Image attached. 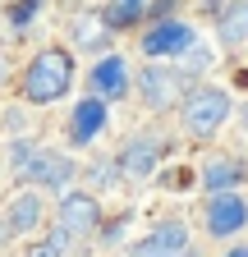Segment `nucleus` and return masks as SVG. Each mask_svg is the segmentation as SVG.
<instances>
[{"label":"nucleus","mask_w":248,"mask_h":257,"mask_svg":"<svg viewBox=\"0 0 248 257\" xmlns=\"http://www.w3.org/2000/svg\"><path fill=\"white\" fill-rule=\"evenodd\" d=\"M216 32H221L225 46H243L248 42V0H230L216 19Z\"/></svg>","instance_id":"13"},{"label":"nucleus","mask_w":248,"mask_h":257,"mask_svg":"<svg viewBox=\"0 0 248 257\" xmlns=\"http://www.w3.org/2000/svg\"><path fill=\"white\" fill-rule=\"evenodd\" d=\"M69 83H74V60H69V51H37L33 55V64H28V74H23V96L33 106H51V101H60V96L69 92Z\"/></svg>","instance_id":"1"},{"label":"nucleus","mask_w":248,"mask_h":257,"mask_svg":"<svg viewBox=\"0 0 248 257\" xmlns=\"http://www.w3.org/2000/svg\"><path fill=\"white\" fill-rule=\"evenodd\" d=\"M19 179H33V184H51V188H65L69 175H74V161L60 156V152H42V147H28L19 161H14Z\"/></svg>","instance_id":"3"},{"label":"nucleus","mask_w":248,"mask_h":257,"mask_svg":"<svg viewBox=\"0 0 248 257\" xmlns=\"http://www.w3.org/2000/svg\"><path fill=\"white\" fill-rule=\"evenodd\" d=\"M143 5H147V0H115V5L106 10V23H110V28H129V23L143 14Z\"/></svg>","instance_id":"15"},{"label":"nucleus","mask_w":248,"mask_h":257,"mask_svg":"<svg viewBox=\"0 0 248 257\" xmlns=\"http://www.w3.org/2000/svg\"><path fill=\"white\" fill-rule=\"evenodd\" d=\"M184 248H189V230H184L179 220H166V225L152 230V239H147L134 257H175V252H184Z\"/></svg>","instance_id":"9"},{"label":"nucleus","mask_w":248,"mask_h":257,"mask_svg":"<svg viewBox=\"0 0 248 257\" xmlns=\"http://www.w3.org/2000/svg\"><path fill=\"white\" fill-rule=\"evenodd\" d=\"M239 179H243V166H239V161H230V156L207 161V170H202V184H207L211 193H225V188H234Z\"/></svg>","instance_id":"14"},{"label":"nucleus","mask_w":248,"mask_h":257,"mask_svg":"<svg viewBox=\"0 0 248 257\" xmlns=\"http://www.w3.org/2000/svg\"><path fill=\"white\" fill-rule=\"evenodd\" d=\"M230 119V92L225 87H193L184 96V128L193 138H211Z\"/></svg>","instance_id":"2"},{"label":"nucleus","mask_w":248,"mask_h":257,"mask_svg":"<svg viewBox=\"0 0 248 257\" xmlns=\"http://www.w3.org/2000/svg\"><path fill=\"white\" fill-rule=\"evenodd\" d=\"M239 119H243V128H248V106H243V110H239Z\"/></svg>","instance_id":"18"},{"label":"nucleus","mask_w":248,"mask_h":257,"mask_svg":"<svg viewBox=\"0 0 248 257\" xmlns=\"http://www.w3.org/2000/svg\"><path fill=\"white\" fill-rule=\"evenodd\" d=\"M60 252H65V243H60L55 234H51L46 243H33V248H28V257H60Z\"/></svg>","instance_id":"16"},{"label":"nucleus","mask_w":248,"mask_h":257,"mask_svg":"<svg viewBox=\"0 0 248 257\" xmlns=\"http://www.w3.org/2000/svg\"><path fill=\"white\" fill-rule=\"evenodd\" d=\"M225 257H248V248H234V252H225Z\"/></svg>","instance_id":"17"},{"label":"nucleus","mask_w":248,"mask_h":257,"mask_svg":"<svg viewBox=\"0 0 248 257\" xmlns=\"http://www.w3.org/2000/svg\"><path fill=\"white\" fill-rule=\"evenodd\" d=\"M248 225V202L239 198L234 188H225V193H211V202H207V230H211V239H230V234H239Z\"/></svg>","instance_id":"4"},{"label":"nucleus","mask_w":248,"mask_h":257,"mask_svg":"<svg viewBox=\"0 0 248 257\" xmlns=\"http://www.w3.org/2000/svg\"><path fill=\"white\" fill-rule=\"evenodd\" d=\"M106 128V96H87V101L74 106V143H92Z\"/></svg>","instance_id":"10"},{"label":"nucleus","mask_w":248,"mask_h":257,"mask_svg":"<svg viewBox=\"0 0 248 257\" xmlns=\"http://www.w3.org/2000/svg\"><path fill=\"white\" fill-rule=\"evenodd\" d=\"M138 92H143V101L152 110H170L175 96H179V74L161 69V64H147V69L138 74Z\"/></svg>","instance_id":"6"},{"label":"nucleus","mask_w":248,"mask_h":257,"mask_svg":"<svg viewBox=\"0 0 248 257\" xmlns=\"http://www.w3.org/2000/svg\"><path fill=\"white\" fill-rule=\"evenodd\" d=\"M193 42H198V37H193V28L170 19V23H157V28L143 37V51H147L152 60H161V55H175V60H179L184 51H193Z\"/></svg>","instance_id":"5"},{"label":"nucleus","mask_w":248,"mask_h":257,"mask_svg":"<svg viewBox=\"0 0 248 257\" xmlns=\"http://www.w3.org/2000/svg\"><path fill=\"white\" fill-rule=\"evenodd\" d=\"M92 87H97L106 101H110V96H124V92H129V69H124V60L106 55L97 69H92Z\"/></svg>","instance_id":"12"},{"label":"nucleus","mask_w":248,"mask_h":257,"mask_svg":"<svg viewBox=\"0 0 248 257\" xmlns=\"http://www.w3.org/2000/svg\"><path fill=\"white\" fill-rule=\"evenodd\" d=\"M42 216H46L42 198H37L33 188H28V193H19V198L10 202V216H5V225H10L14 234H33L37 225H42Z\"/></svg>","instance_id":"11"},{"label":"nucleus","mask_w":248,"mask_h":257,"mask_svg":"<svg viewBox=\"0 0 248 257\" xmlns=\"http://www.w3.org/2000/svg\"><path fill=\"white\" fill-rule=\"evenodd\" d=\"M60 225H65L69 234H92L101 225V207L92 193H65L60 198Z\"/></svg>","instance_id":"7"},{"label":"nucleus","mask_w":248,"mask_h":257,"mask_svg":"<svg viewBox=\"0 0 248 257\" xmlns=\"http://www.w3.org/2000/svg\"><path fill=\"white\" fill-rule=\"evenodd\" d=\"M157 161H161V143L157 138H134L129 147L119 152V175L152 179V175H157Z\"/></svg>","instance_id":"8"}]
</instances>
